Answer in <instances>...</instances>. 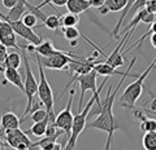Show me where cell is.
<instances>
[{"instance_id": "obj_39", "label": "cell", "mask_w": 156, "mask_h": 150, "mask_svg": "<svg viewBox=\"0 0 156 150\" xmlns=\"http://www.w3.org/2000/svg\"><path fill=\"white\" fill-rule=\"evenodd\" d=\"M0 150H3V145H2V142H0Z\"/></svg>"}, {"instance_id": "obj_41", "label": "cell", "mask_w": 156, "mask_h": 150, "mask_svg": "<svg viewBox=\"0 0 156 150\" xmlns=\"http://www.w3.org/2000/svg\"><path fill=\"white\" fill-rule=\"evenodd\" d=\"M64 150H65V148H64Z\"/></svg>"}, {"instance_id": "obj_16", "label": "cell", "mask_w": 156, "mask_h": 150, "mask_svg": "<svg viewBox=\"0 0 156 150\" xmlns=\"http://www.w3.org/2000/svg\"><path fill=\"white\" fill-rule=\"evenodd\" d=\"M51 122V118L48 117L46 118L44 120H42V122H37L33 124L31 128H29L27 131L25 132L27 135H30V136H37V137H44L46 136V132H47V127L48 124Z\"/></svg>"}, {"instance_id": "obj_3", "label": "cell", "mask_w": 156, "mask_h": 150, "mask_svg": "<svg viewBox=\"0 0 156 150\" xmlns=\"http://www.w3.org/2000/svg\"><path fill=\"white\" fill-rule=\"evenodd\" d=\"M154 62H155V60H154ZM154 62H151V65L138 76V78H136L135 82L130 83L125 88L122 96L120 97V105L121 106H124V108H128V109H133L134 108L135 102L138 101V98L140 97V96H142L144 80H146V78H147L148 74L154 69Z\"/></svg>"}, {"instance_id": "obj_8", "label": "cell", "mask_w": 156, "mask_h": 150, "mask_svg": "<svg viewBox=\"0 0 156 150\" xmlns=\"http://www.w3.org/2000/svg\"><path fill=\"white\" fill-rule=\"evenodd\" d=\"M3 136L5 138L7 144L14 150H29L33 148V141L29 138L27 133L20 128L8 129L3 132Z\"/></svg>"}, {"instance_id": "obj_26", "label": "cell", "mask_w": 156, "mask_h": 150, "mask_svg": "<svg viewBox=\"0 0 156 150\" xmlns=\"http://www.w3.org/2000/svg\"><path fill=\"white\" fill-rule=\"evenodd\" d=\"M140 129L143 132H152L156 131V119L154 118H143L140 120Z\"/></svg>"}, {"instance_id": "obj_38", "label": "cell", "mask_w": 156, "mask_h": 150, "mask_svg": "<svg viewBox=\"0 0 156 150\" xmlns=\"http://www.w3.org/2000/svg\"><path fill=\"white\" fill-rule=\"evenodd\" d=\"M154 71H156V58H155V62H154V69H152Z\"/></svg>"}, {"instance_id": "obj_17", "label": "cell", "mask_w": 156, "mask_h": 150, "mask_svg": "<svg viewBox=\"0 0 156 150\" xmlns=\"http://www.w3.org/2000/svg\"><path fill=\"white\" fill-rule=\"evenodd\" d=\"M61 51L60 49H56L53 44L51 43V40H44L39 45H37L35 48V53L42 57H51L53 55H56V53H60Z\"/></svg>"}, {"instance_id": "obj_11", "label": "cell", "mask_w": 156, "mask_h": 150, "mask_svg": "<svg viewBox=\"0 0 156 150\" xmlns=\"http://www.w3.org/2000/svg\"><path fill=\"white\" fill-rule=\"evenodd\" d=\"M133 32H134L133 30H131V31H128V32H125V35H124V38H122V40H121L119 44H117V47L113 49V52H112L111 55L105 58V62H107L108 65L116 67V69H119V67H121V66L124 65V55L121 53V49H122V47L125 45V43L128 42L129 38L133 35Z\"/></svg>"}, {"instance_id": "obj_25", "label": "cell", "mask_w": 156, "mask_h": 150, "mask_svg": "<svg viewBox=\"0 0 156 150\" xmlns=\"http://www.w3.org/2000/svg\"><path fill=\"white\" fill-rule=\"evenodd\" d=\"M128 0H105V5L111 12H120L126 7Z\"/></svg>"}, {"instance_id": "obj_15", "label": "cell", "mask_w": 156, "mask_h": 150, "mask_svg": "<svg viewBox=\"0 0 156 150\" xmlns=\"http://www.w3.org/2000/svg\"><path fill=\"white\" fill-rule=\"evenodd\" d=\"M65 7L68 9V12L74 13V14H81L91 8V3L90 0H68Z\"/></svg>"}, {"instance_id": "obj_27", "label": "cell", "mask_w": 156, "mask_h": 150, "mask_svg": "<svg viewBox=\"0 0 156 150\" xmlns=\"http://www.w3.org/2000/svg\"><path fill=\"white\" fill-rule=\"evenodd\" d=\"M23 23H25L26 26H29V27H31V28H34V27H37V21H38V17L35 16L34 13H31V12H27V13H25L22 16V20H21Z\"/></svg>"}, {"instance_id": "obj_29", "label": "cell", "mask_w": 156, "mask_h": 150, "mask_svg": "<svg viewBox=\"0 0 156 150\" xmlns=\"http://www.w3.org/2000/svg\"><path fill=\"white\" fill-rule=\"evenodd\" d=\"M65 148V144H58L56 142H51V144H47L44 146H42V150H64Z\"/></svg>"}, {"instance_id": "obj_6", "label": "cell", "mask_w": 156, "mask_h": 150, "mask_svg": "<svg viewBox=\"0 0 156 150\" xmlns=\"http://www.w3.org/2000/svg\"><path fill=\"white\" fill-rule=\"evenodd\" d=\"M76 58H83V57H80V56H76L73 53L69 52H65V51H61L60 53H56L51 57H42L41 56V60H42V64L46 69H50V70H64V69H69V65L73 62V60Z\"/></svg>"}, {"instance_id": "obj_4", "label": "cell", "mask_w": 156, "mask_h": 150, "mask_svg": "<svg viewBox=\"0 0 156 150\" xmlns=\"http://www.w3.org/2000/svg\"><path fill=\"white\" fill-rule=\"evenodd\" d=\"M95 104V96L92 95L89 102L86 104L85 109L81 111V113H77L74 115V120H73V127H72V133H70V137L68 140V142L65 145V150H73L77 144V140L80 137V135L83 132V129L86 128L87 125V118H89V114H90V110L92 109V106Z\"/></svg>"}, {"instance_id": "obj_23", "label": "cell", "mask_w": 156, "mask_h": 150, "mask_svg": "<svg viewBox=\"0 0 156 150\" xmlns=\"http://www.w3.org/2000/svg\"><path fill=\"white\" fill-rule=\"evenodd\" d=\"M30 113H31V120L34 123L42 122V120H44L46 118L50 117V115H48V111L46 110V108L41 109L39 106H33V109H31Z\"/></svg>"}, {"instance_id": "obj_33", "label": "cell", "mask_w": 156, "mask_h": 150, "mask_svg": "<svg viewBox=\"0 0 156 150\" xmlns=\"http://www.w3.org/2000/svg\"><path fill=\"white\" fill-rule=\"evenodd\" d=\"M90 3H91V7L92 8H100V7H103L104 4H105V0H90Z\"/></svg>"}, {"instance_id": "obj_2", "label": "cell", "mask_w": 156, "mask_h": 150, "mask_svg": "<svg viewBox=\"0 0 156 150\" xmlns=\"http://www.w3.org/2000/svg\"><path fill=\"white\" fill-rule=\"evenodd\" d=\"M37 65H38V72H39V79H38V96L41 102L43 104V106L46 108V110L48 111V115L51 118V123H55V114H53V110H55V102H53V92L50 83L47 80L46 72H44V66L42 64L41 56L37 55Z\"/></svg>"}, {"instance_id": "obj_24", "label": "cell", "mask_w": 156, "mask_h": 150, "mask_svg": "<svg viewBox=\"0 0 156 150\" xmlns=\"http://www.w3.org/2000/svg\"><path fill=\"white\" fill-rule=\"evenodd\" d=\"M47 28H50V30L52 31H56L57 28L61 27V21H60V16H53V14H51V16H47L46 21L43 22V25Z\"/></svg>"}, {"instance_id": "obj_12", "label": "cell", "mask_w": 156, "mask_h": 150, "mask_svg": "<svg viewBox=\"0 0 156 150\" xmlns=\"http://www.w3.org/2000/svg\"><path fill=\"white\" fill-rule=\"evenodd\" d=\"M135 61H136V57H134V58L131 60L130 65H129V67H128V70H126V71H119V70L116 69V67H113V66L108 65V64H107V62H98V64L94 66V70L98 72V75H104V76L120 75V76H122V75H125L126 72H128V71L131 69V67L134 66Z\"/></svg>"}, {"instance_id": "obj_32", "label": "cell", "mask_w": 156, "mask_h": 150, "mask_svg": "<svg viewBox=\"0 0 156 150\" xmlns=\"http://www.w3.org/2000/svg\"><path fill=\"white\" fill-rule=\"evenodd\" d=\"M146 8H147V11H150L151 13L156 14V0H147Z\"/></svg>"}, {"instance_id": "obj_31", "label": "cell", "mask_w": 156, "mask_h": 150, "mask_svg": "<svg viewBox=\"0 0 156 150\" xmlns=\"http://www.w3.org/2000/svg\"><path fill=\"white\" fill-rule=\"evenodd\" d=\"M20 2V0H2V4L4 8L7 9H12L13 7L17 5V3Z\"/></svg>"}, {"instance_id": "obj_37", "label": "cell", "mask_w": 156, "mask_h": 150, "mask_svg": "<svg viewBox=\"0 0 156 150\" xmlns=\"http://www.w3.org/2000/svg\"><path fill=\"white\" fill-rule=\"evenodd\" d=\"M150 28L152 30V34H154V32H156V21H155L154 23H151V25H150Z\"/></svg>"}, {"instance_id": "obj_28", "label": "cell", "mask_w": 156, "mask_h": 150, "mask_svg": "<svg viewBox=\"0 0 156 150\" xmlns=\"http://www.w3.org/2000/svg\"><path fill=\"white\" fill-rule=\"evenodd\" d=\"M66 3H68V0H43L37 7L39 9H42L43 7L48 5V4H52V5H56V7H64V5H66Z\"/></svg>"}, {"instance_id": "obj_9", "label": "cell", "mask_w": 156, "mask_h": 150, "mask_svg": "<svg viewBox=\"0 0 156 150\" xmlns=\"http://www.w3.org/2000/svg\"><path fill=\"white\" fill-rule=\"evenodd\" d=\"M8 22L11 23L13 31L16 32L18 36H21L25 40H27L29 43H33L34 45H39L43 42V38L34 32L33 28L26 26L21 20H18V21H8Z\"/></svg>"}, {"instance_id": "obj_7", "label": "cell", "mask_w": 156, "mask_h": 150, "mask_svg": "<svg viewBox=\"0 0 156 150\" xmlns=\"http://www.w3.org/2000/svg\"><path fill=\"white\" fill-rule=\"evenodd\" d=\"M74 95H76V91H74V88H72L70 92H69V98H68V104L65 106V109H62L55 118V124L60 129L64 131L65 135L68 136V140H69V137H70L73 120H74V115H73V113H72V104H73Z\"/></svg>"}, {"instance_id": "obj_34", "label": "cell", "mask_w": 156, "mask_h": 150, "mask_svg": "<svg viewBox=\"0 0 156 150\" xmlns=\"http://www.w3.org/2000/svg\"><path fill=\"white\" fill-rule=\"evenodd\" d=\"M98 9H99V13L101 14V16H105V14H108L111 11H109V9H108V7H107L105 5V4H104V5L103 7H100V8H98Z\"/></svg>"}, {"instance_id": "obj_10", "label": "cell", "mask_w": 156, "mask_h": 150, "mask_svg": "<svg viewBox=\"0 0 156 150\" xmlns=\"http://www.w3.org/2000/svg\"><path fill=\"white\" fill-rule=\"evenodd\" d=\"M17 34L13 31L11 23L0 18V43H3L8 48H13L16 51H22L17 44Z\"/></svg>"}, {"instance_id": "obj_40", "label": "cell", "mask_w": 156, "mask_h": 150, "mask_svg": "<svg viewBox=\"0 0 156 150\" xmlns=\"http://www.w3.org/2000/svg\"><path fill=\"white\" fill-rule=\"evenodd\" d=\"M0 71H2V72H3V67H2V65H0Z\"/></svg>"}, {"instance_id": "obj_19", "label": "cell", "mask_w": 156, "mask_h": 150, "mask_svg": "<svg viewBox=\"0 0 156 150\" xmlns=\"http://www.w3.org/2000/svg\"><path fill=\"white\" fill-rule=\"evenodd\" d=\"M135 2H136V0H128V4H126V7L122 9V13H121V16H120V18H119V22H117V25H116L115 28H113V32H112V35H113L116 39L119 38L120 28H121V26H122V22L125 21V18H126V16H128L130 8L133 7V4H134Z\"/></svg>"}, {"instance_id": "obj_5", "label": "cell", "mask_w": 156, "mask_h": 150, "mask_svg": "<svg viewBox=\"0 0 156 150\" xmlns=\"http://www.w3.org/2000/svg\"><path fill=\"white\" fill-rule=\"evenodd\" d=\"M22 58H23V65H25V79H23V83H25V95L27 97V104H26V108L23 110V114L21 117V122L31 111L33 104H34L33 102L34 96L38 95V80L35 79V75H34V72H33V69L30 66V62H29V58H27L25 51H22Z\"/></svg>"}, {"instance_id": "obj_21", "label": "cell", "mask_w": 156, "mask_h": 150, "mask_svg": "<svg viewBox=\"0 0 156 150\" xmlns=\"http://www.w3.org/2000/svg\"><path fill=\"white\" fill-rule=\"evenodd\" d=\"M142 146L144 150H156V131L146 132L143 135Z\"/></svg>"}, {"instance_id": "obj_35", "label": "cell", "mask_w": 156, "mask_h": 150, "mask_svg": "<svg viewBox=\"0 0 156 150\" xmlns=\"http://www.w3.org/2000/svg\"><path fill=\"white\" fill-rule=\"evenodd\" d=\"M150 42H151V45H152L155 49H156V32H154L150 38Z\"/></svg>"}, {"instance_id": "obj_1", "label": "cell", "mask_w": 156, "mask_h": 150, "mask_svg": "<svg viewBox=\"0 0 156 150\" xmlns=\"http://www.w3.org/2000/svg\"><path fill=\"white\" fill-rule=\"evenodd\" d=\"M130 70L126 72L125 75L121 76V80L119 82V84L116 85L115 91H112V87L108 88V92H107L105 98L103 101V108H101L98 118H95L91 123H89L86 125V128H96V129L104 131L107 133V142H105L104 150H111V145H112V141H113V135L116 132V129H120V125L117 124L115 114H113V104H115V98H116L117 92H119L121 84L124 83L128 76H134V78H138L139 76L136 74H130Z\"/></svg>"}, {"instance_id": "obj_30", "label": "cell", "mask_w": 156, "mask_h": 150, "mask_svg": "<svg viewBox=\"0 0 156 150\" xmlns=\"http://www.w3.org/2000/svg\"><path fill=\"white\" fill-rule=\"evenodd\" d=\"M8 56V47H5L3 43H0V64H3L7 60Z\"/></svg>"}, {"instance_id": "obj_36", "label": "cell", "mask_w": 156, "mask_h": 150, "mask_svg": "<svg viewBox=\"0 0 156 150\" xmlns=\"http://www.w3.org/2000/svg\"><path fill=\"white\" fill-rule=\"evenodd\" d=\"M150 111H154V113H156V98H154L152 102H151V110Z\"/></svg>"}, {"instance_id": "obj_18", "label": "cell", "mask_w": 156, "mask_h": 150, "mask_svg": "<svg viewBox=\"0 0 156 150\" xmlns=\"http://www.w3.org/2000/svg\"><path fill=\"white\" fill-rule=\"evenodd\" d=\"M23 58H21V55H20L18 52H11L8 53L7 56V60L3 62V64H0L4 70V67H14V69H18L20 66H21V61Z\"/></svg>"}, {"instance_id": "obj_42", "label": "cell", "mask_w": 156, "mask_h": 150, "mask_svg": "<svg viewBox=\"0 0 156 150\" xmlns=\"http://www.w3.org/2000/svg\"><path fill=\"white\" fill-rule=\"evenodd\" d=\"M29 150H30V149H29Z\"/></svg>"}, {"instance_id": "obj_20", "label": "cell", "mask_w": 156, "mask_h": 150, "mask_svg": "<svg viewBox=\"0 0 156 150\" xmlns=\"http://www.w3.org/2000/svg\"><path fill=\"white\" fill-rule=\"evenodd\" d=\"M60 21H61V28L62 27H76L80 23V17H78V14L68 12L66 14L60 16Z\"/></svg>"}, {"instance_id": "obj_22", "label": "cell", "mask_w": 156, "mask_h": 150, "mask_svg": "<svg viewBox=\"0 0 156 150\" xmlns=\"http://www.w3.org/2000/svg\"><path fill=\"white\" fill-rule=\"evenodd\" d=\"M61 30H62V35H64V38H65L66 40H69V42L80 39L81 36L85 38V39H87V38L83 35V34H82V32L77 28V26H76V27H62Z\"/></svg>"}, {"instance_id": "obj_13", "label": "cell", "mask_w": 156, "mask_h": 150, "mask_svg": "<svg viewBox=\"0 0 156 150\" xmlns=\"http://www.w3.org/2000/svg\"><path fill=\"white\" fill-rule=\"evenodd\" d=\"M20 124H21V119L12 111H8V113L3 114L2 118H0V133L5 132L8 129L20 128Z\"/></svg>"}, {"instance_id": "obj_14", "label": "cell", "mask_w": 156, "mask_h": 150, "mask_svg": "<svg viewBox=\"0 0 156 150\" xmlns=\"http://www.w3.org/2000/svg\"><path fill=\"white\" fill-rule=\"evenodd\" d=\"M3 75L8 83H11L12 85H16L17 88L25 92V83L22 82V76L20 74L18 69H14V67H4Z\"/></svg>"}]
</instances>
